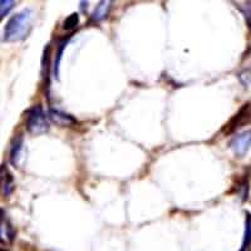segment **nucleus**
I'll list each match as a JSON object with an SVG mask.
<instances>
[{"mask_svg": "<svg viewBox=\"0 0 251 251\" xmlns=\"http://www.w3.org/2000/svg\"><path fill=\"white\" fill-rule=\"evenodd\" d=\"M66 44H67V40H63L62 43L59 44V49H58V53H57V59H55L54 62V73L57 78H58V75H59V63H60V59H62L63 49L66 48Z\"/></svg>", "mask_w": 251, "mask_h": 251, "instance_id": "4468645a", "label": "nucleus"}, {"mask_svg": "<svg viewBox=\"0 0 251 251\" xmlns=\"http://www.w3.org/2000/svg\"><path fill=\"white\" fill-rule=\"evenodd\" d=\"M22 149H23V138L22 137L14 138L12 149H10V162H12L14 166L19 165Z\"/></svg>", "mask_w": 251, "mask_h": 251, "instance_id": "0eeeda50", "label": "nucleus"}, {"mask_svg": "<svg viewBox=\"0 0 251 251\" xmlns=\"http://www.w3.org/2000/svg\"><path fill=\"white\" fill-rule=\"evenodd\" d=\"M78 23H79V15L77 13H73L71 14L69 17H67L63 22V29L67 31H71V30H75L77 28Z\"/></svg>", "mask_w": 251, "mask_h": 251, "instance_id": "9b49d317", "label": "nucleus"}, {"mask_svg": "<svg viewBox=\"0 0 251 251\" xmlns=\"http://www.w3.org/2000/svg\"><path fill=\"white\" fill-rule=\"evenodd\" d=\"M33 10L23 9L10 18L4 29V42H19L23 40L31 29L33 22Z\"/></svg>", "mask_w": 251, "mask_h": 251, "instance_id": "f257e3e1", "label": "nucleus"}, {"mask_svg": "<svg viewBox=\"0 0 251 251\" xmlns=\"http://www.w3.org/2000/svg\"><path fill=\"white\" fill-rule=\"evenodd\" d=\"M49 118L59 126H69L75 123V118H72L69 114L62 113V112L55 111V109H50L49 111Z\"/></svg>", "mask_w": 251, "mask_h": 251, "instance_id": "39448f33", "label": "nucleus"}, {"mask_svg": "<svg viewBox=\"0 0 251 251\" xmlns=\"http://www.w3.org/2000/svg\"><path fill=\"white\" fill-rule=\"evenodd\" d=\"M230 147L235 156L240 157V158L245 156L251 147V131H245L243 133L236 134L230 142Z\"/></svg>", "mask_w": 251, "mask_h": 251, "instance_id": "20e7f679", "label": "nucleus"}, {"mask_svg": "<svg viewBox=\"0 0 251 251\" xmlns=\"http://www.w3.org/2000/svg\"><path fill=\"white\" fill-rule=\"evenodd\" d=\"M26 128L31 134L46 133L49 129V121L39 106L31 108L26 117Z\"/></svg>", "mask_w": 251, "mask_h": 251, "instance_id": "f03ea898", "label": "nucleus"}, {"mask_svg": "<svg viewBox=\"0 0 251 251\" xmlns=\"http://www.w3.org/2000/svg\"><path fill=\"white\" fill-rule=\"evenodd\" d=\"M240 9H241L244 17H245L246 24H248V28L251 33V1H245L243 5H240Z\"/></svg>", "mask_w": 251, "mask_h": 251, "instance_id": "f8f14e48", "label": "nucleus"}, {"mask_svg": "<svg viewBox=\"0 0 251 251\" xmlns=\"http://www.w3.org/2000/svg\"><path fill=\"white\" fill-rule=\"evenodd\" d=\"M1 187H3L4 196H9V195L12 194L13 188H14L13 176L12 174L6 170L5 165L1 166Z\"/></svg>", "mask_w": 251, "mask_h": 251, "instance_id": "423d86ee", "label": "nucleus"}, {"mask_svg": "<svg viewBox=\"0 0 251 251\" xmlns=\"http://www.w3.org/2000/svg\"><path fill=\"white\" fill-rule=\"evenodd\" d=\"M251 248V214H246L245 219V232H244L243 245L240 251H249Z\"/></svg>", "mask_w": 251, "mask_h": 251, "instance_id": "6e6552de", "label": "nucleus"}, {"mask_svg": "<svg viewBox=\"0 0 251 251\" xmlns=\"http://www.w3.org/2000/svg\"><path fill=\"white\" fill-rule=\"evenodd\" d=\"M14 1L12 0H1L0 1V18H4L8 15V13L14 8Z\"/></svg>", "mask_w": 251, "mask_h": 251, "instance_id": "ddd939ff", "label": "nucleus"}, {"mask_svg": "<svg viewBox=\"0 0 251 251\" xmlns=\"http://www.w3.org/2000/svg\"><path fill=\"white\" fill-rule=\"evenodd\" d=\"M0 230H1V239H5L8 240V241H13V239H14L15 236V232L14 230H13V226L10 225V223L4 217V211L3 216H1V227H0Z\"/></svg>", "mask_w": 251, "mask_h": 251, "instance_id": "9d476101", "label": "nucleus"}, {"mask_svg": "<svg viewBox=\"0 0 251 251\" xmlns=\"http://www.w3.org/2000/svg\"><path fill=\"white\" fill-rule=\"evenodd\" d=\"M250 121H251V103H246V104H244V106L239 109V112L235 114L234 117L226 123L225 127L223 128V132L225 134L232 133V132H235L236 129H239L241 126L250 122Z\"/></svg>", "mask_w": 251, "mask_h": 251, "instance_id": "7ed1b4c3", "label": "nucleus"}, {"mask_svg": "<svg viewBox=\"0 0 251 251\" xmlns=\"http://www.w3.org/2000/svg\"><path fill=\"white\" fill-rule=\"evenodd\" d=\"M109 9H111V1H100L97 5V8L94 9L92 18H93L94 20H97V22L103 20L107 15H108Z\"/></svg>", "mask_w": 251, "mask_h": 251, "instance_id": "1a4fd4ad", "label": "nucleus"}]
</instances>
